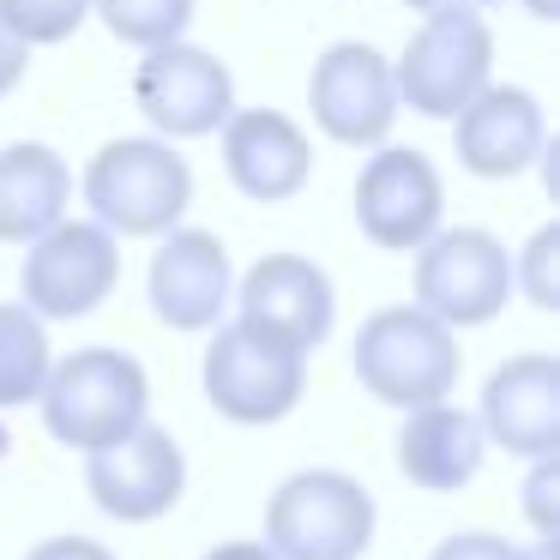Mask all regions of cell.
<instances>
[{"instance_id":"18","label":"cell","mask_w":560,"mask_h":560,"mask_svg":"<svg viewBox=\"0 0 560 560\" xmlns=\"http://www.w3.org/2000/svg\"><path fill=\"white\" fill-rule=\"evenodd\" d=\"M488 458V434L476 422V410H458V404H422V410H404L398 428V470L410 476L428 494H458V488L476 482Z\"/></svg>"},{"instance_id":"4","label":"cell","mask_w":560,"mask_h":560,"mask_svg":"<svg viewBox=\"0 0 560 560\" xmlns=\"http://www.w3.org/2000/svg\"><path fill=\"white\" fill-rule=\"evenodd\" d=\"M374 542V494L343 470H295L266 500V548L278 560H362Z\"/></svg>"},{"instance_id":"14","label":"cell","mask_w":560,"mask_h":560,"mask_svg":"<svg viewBox=\"0 0 560 560\" xmlns=\"http://www.w3.org/2000/svg\"><path fill=\"white\" fill-rule=\"evenodd\" d=\"M482 422L488 446L512 458H555L560 452V362L555 355H512L482 386Z\"/></svg>"},{"instance_id":"2","label":"cell","mask_w":560,"mask_h":560,"mask_svg":"<svg viewBox=\"0 0 560 560\" xmlns=\"http://www.w3.org/2000/svg\"><path fill=\"white\" fill-rule=\"evenodd\" d=\"M355 380L392 410H422L458 386V338L416 302L380 307L355 331Z\"/></svg>"},{"instance_id":"10","label":"cell","mask_w":560,"mask_h":560,"mask_svg":"<svg viewBox=\"0 0 560 560\" xmlns=\"http://www.w3.org/2000/svg\"><path fill=\"white\" fill-rule=\"evenodd\" d=\"M85 458H91L85 464L91 500H97L109 518H121V524L163 518V512L182 500V488H187L182 446H175V434H170V428H158L151 416L133 428V434L109 440V446L85 452Z\"/></svg>"},{"instance_id":"12","label":"cell","mask_w":560,"mask_h":560,"mask_svg":"<svg viewBox=\"0 0 560 560\" xmlns=\"http://www.w3.org/2000/svg\"><path fill=\"white\" fill-rule=\"evenodd\" d=\"M307 109H314L319 133L338 145H386L392 121H398V85L380 49L368 43H338L319 55L314 79H307Z\"/></svg>"},{"instance_id":"8","label":"cell","mask_w":560,"mask_h":560,"mask_svg":"<svg viewBox=\"0 0 560 560\" xmlns=\"http://www.w3.org/2000/svg\"><path fill=\"white\" fill-rule=\"evenodd\" d=\"M121 278V247L103 223H55L31 242L19 266V290L37 319H85L115 295Z\"/></svg>"},{"instance_id":"27","label":"cell","mask_w":560,"mask_h":560,"mask_svg":"<svg viewBox=\"0 0 560 560\" xmlns=\"http://www.w3.org/2000/svg\"><path fill=\"white\" fill-rule=\"evenodd\" d=\"M25 61H31V49L13 37V25L0 19V97H7V91H13L19 79H25Z\"/></svg>"},{"instance_id":"21","label":"cell","mask_w":560,"mask_h":560,"mask_svg":"<svg viewBox=\"0 0 560 560\" xmlns=\"http://www.w3.org/2000/svg\"><path fill=\"white\" fill-rule=\"evenodd\" d=\"M103 13V25L133 49H158V43H182V31L194 25V0H91Z\"/></svg>"},{"instance_id":"11","label":"cell","mask_w":560,"mask_h":560,"mask_svg":"<svg viewBox=\"0 0 560 560\" xmlns=\"http://www.w3.org/2000/svg\"><path fill=\"white\" fill-rule=\"evenodd\" d=\"M440 211H446L440 170L410 145L374 151L355 175V223L386 254H416L440 230Z\"/></svg>"},{"instance_id":"23","label":"cell","mask_w":560,"mask_h":560,"mask_svg":"<svg viewBox=\"0 0 560 560\" xmlns=\"http://www.w3.org/2000/svg\"><path fill=\"white\" fill-rule=\"evenodd\" d=\"M555 259H560V230L548 223V230H536V235H530V247H524V259L512 266V290H524L536 307H560Z\"/></svg>"},{"instance_id":"7","label":"cell","mask_w":560,"mask_h":560,"mask_svg":"<svg viewBox=\"0 0 560 560\" xmlns=\"http://www.w3.org/2000/svg\"><path fill=\"white\" fill-rule=\"evenodd\" d=\"M488 67H494V37L482 13H434L404 43L392 85H398V103H410L416 115L452 121L476 91H488Z\"/></svg>"},{"instance_id":"28","label":"cell","mask_w":560,"mask_h":560,"mask_svg":"<svg viewBox=\"0 0 560 560\" xmlns=\"http://www.w3.org/2000/svg\"><path fill=\"white\" fill-rule=\"evenodd\" d=\"M404 7H410V13H488V7H494V0H404Z\"/></svg>"},{"instance_id":"31","label":"cell","mask_w":560,"mask_h":560,"mask_svg":"<svg viewBox=\"0 0 560 560\" xmlns=\"http://www.w3.org/2000/svg\"><path fill=\"white\" fill-rule=\"evenodd\" d=\"M524 13H536V19H560V0H524Z\"/></svg>"},{"instance_id":"30","label":"cell","mask_w":560,"mask_h":560,"mask_svg":"<svg viewBox=\"0 0 560 560\" xmlns=\"http://www.w3.org/2000/svg\"><path fill=\"white\" fill-rule=\"evenodd\" d=\"M524 560H560L555 536H542V542H536V548H524Z\"/></svg>"},{"instance_id":"22","label":"cell","mask_w":560,"mask_h":560,"mask_svg":"<svg viewBox=\"0 0 560 560\" xmlns=\"http://www.w3.org/2000/svg\"><path fill=\"white\" fill-rule=\"evenodd\" d=\"M0 19L13 25V37L25 49L37 43H67L91 19V0H0Z\"/></svg>"},{"instance_id":"24","label":"cell","mask_w":560,"mask_h":560,"mask_svg":"<svg viewBox=\"0 0 560 560\" xmlns=\"http://www.w3.org/2000/svg\"><path fill=\"white\" fill-rule=\"evenodd\" d=\"M555 488H560V464H555V458H530V482H524V512H530L536 536H555V524H560Z\"/></svg>"},{"instance_id":"16","label":"cell","mask_w":560,"mask_h":560,"mask_svg":"<svg viewBox=\"0 0 560 560\" xmlns=\"http://www.w3.org/2000/svg\"><path fill=\"white\" fill-rule=\"evenodd\" d=\"M452 151L470 175L482 182H512L524 175L548 145V121H542V103L518 85H488L452 115Z\"/></svg>"},{"instance_id":"20","label":"cell","mask_w":560,"mask_h":560,"mask_svg":"<svg viewBox=\"0 0 560 560\" xmlns=\"http://www.w3.org/2000/svg\"><path fill=\"white\" fill-rule=\"evenodd\" d=\"M49 362V326L25 302H0V410L37 404Z\"/></svg>"},{"instance_id":"5","label":"cell","mask_w":560,"mask_h":560,"mask_svg":"<svg viewBox=\"0 0 560 560\" xmlns=\"http://www.w3.org/2000/svg\"><path fill=\"white\" fill-rule=\"evenodd\" d=\"M307 392V355L266 338L254 326H218L206 343V398L223 422L266 428L302 404Z\"/></svg>"},{"instance_id":"19","label":"cell","mask_w":560,"mask_h":560,"mask_svg":"<svg viewBox=\"0 0 560 560\" xmlns=\"http://www.w3.org/2000/svg\"><path fill=\"white\" fill-rule=\"evenodd\" d=\"M67 199H73V170L49 145L0 151V242L31 247L67 218Z\"/></svg>"},{"instance_id":"9","label":"cell","mask_w":560,"mask_h":560,"mask_svg":"<svg viewBox=\"0 0 560 560\" xmlns=\"http://www.w3.org/2000/svg\"><path fill=\"white\" fill-rule=\"evenodd\" d=\"M133 103L158 133L206 139L230 121L235 79L218 55L194 49V43H158V49H145V61L133 73Z\"/></svg>"},{"instance_id":"1","label":"cell","mask_w":560,"mask_h":560,"mask_svg":"<svg viewBox=\"0 0 560 560\" xmlns=\"http://www.w3.org/2000/svg\"><path fill=\"white\" fill-rule=\"evenodd\" d=\"M37 404H43V428L61 446L97 452V446H109V440L133 434L145 422L151 380L127 350L91 343V350H73L61 362H49V380H43Z\"/></svg>"},{"instance_id":"15","label":"cell","mask_w":560,"mask_h":560,"mask_svg":"<svg viewBox=\"0 0 560 560\" xmlns=\"http://www.w3.org/2000/svg\"><path fill=\"white\" fill-rule=\"evenodd\" d=\"M151 307L163 326L175 331H211L223 326V307L235 295V271H230V247L211 230H182L175 223L163 235V247L151 254Z\"/></svg>"},{"instance_id":"6","label":"cell","mask_w":560,"mask_h":560,"mask_svg":"<svg viewBox=\"0 0 560 560\" xmlns=\"http://www.w3.org/2000/svg\"><path fill=\"white\" fill-rule=\"evenodd\" d=\"M512 302V254L488 230H434L416 247V307L440 326H488Z\"/></svg>"},{"instance_id":"29","label":"cell","mask_w":560,"mask_h":560,"mask_svg":"<svg viewBox=\"0 0 560 560\" xmlns=\"http://www.w3.org/2000/svg\"><path fill=\"white\" fill-rule=\"evenodd\" d=\"M206 560H278V555H271L266 542H218Z\"/></svg>"},{"instance_id":"17","label":"cell","mask_w":560,"mask_h":560,"mask_svg":"<svg viewBox=\"0 0 560 560\" xmlns=\"http://www.w3.org/2000/svg\"><path fill=\"white\" fill-rule=\"evenodd\" d=\"M223 133V170H230L235 194H247L254 206H283L307 187L314 151L307 133L278 109H230Z\"/></svg>"},{"instance_id":"26","label":"cell","mask_w":560,"mask_h":560,"mask_svg":"<svg viewBox=\"0 0 560 560\" xmlns=\"http://www.w3.org/2000/svg\"><path fill=\"white\" fill-rule=\"evenodd\" d=\"M25 560H115V555L97 536H49V542H37Z\"/></svg>"},{"instance_id":"3","label":"cell","mask_w":560,"mask_h":560,"mask_svg":"<svg viewBox=\"0 0 560 560\" xmlns=\"http://www.w3.org/2000/svg\"><path fill=\"white\" fill-rule=\"evenodd\" d=\"M85 206L109 235H170L194 206V170L163 139H109L85 170Z\"/></svg>"},{"instance_id":"25","label":"cell","mask_w":560,"mask_h":560,"mask_svg":"<svg viewBox=\"0 0 560 560\" xmlns=\"http://www.w3.org/2000/svg\"><path fill=\"white\" fill-rule=\"evenodd\" d=\"M428 560H524V548L506 542V536H494V530H458V536H446Z\"/></svg>"},{"instance_id":"13","label":"cell","mask_w":560,"mask_h":560,"mask_svg":"<svg viewBox=\"0 0 560 560\" xmlns=\"http://www.w3.org/2000/svg\"><path fill=\"white\" fill-rule=\"evenodd\" d=\"M242 326L266 331V338L290 343V350H319L331 338V319H338V295L331 278L302 254H266L254 271L242 278Z\"/></svg>"}]
</instances>
